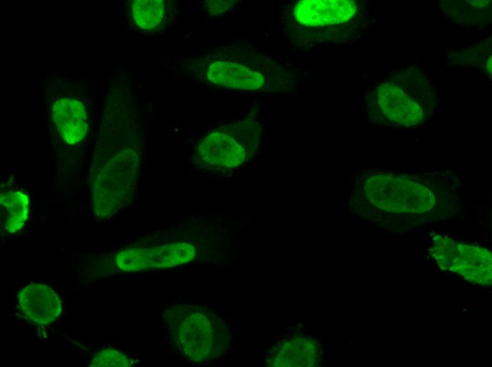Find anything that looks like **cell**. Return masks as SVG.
<instances>
[{
	"mask_svg": "<svg viewBox=\"0 0 492 367\" xmlns=\"http://www.w3.org/2000/svg\"><path fill=\"white\" fill-rule=\"evenodd\" d=\"M138 162L137 154L127 150L112 158L98 174L93 189L98 217L109 218L128 201L135 184Z\"/></svg>",
	"mask_w": 492,
	"mask_h": 367,
	"instance_id": "6da1fadb",
	"label": "cell"
},
{
	"mask_svg": "<svg viewBox=\"0 0 492 367\" xmlns=\"http://www.w3.org/2000/svg\"><path fill=\"white\" fill-rule=\"evenodd\" d=\"M364 189L377 207L393 211L423 212L434 202L433 193L428 187L404 177L372 176Z\"/></svg>",
	"mask_w": 492,
	"mask_h": 367,
	"instance_id": "7a4b0ae2",
	"label": "cell"
},
{
	"mask_svg": "<svg viewBox=\"0 0 492 367\" xmlns=\"http://www.w3.org/2000/svg\"><path fill=\"white\" fill-rule=\"evenodd\" d=\"M213 323L204 313L188 315L180 324L177 342L182 354L194 362L211 359L215 354V330Z\"/></svg>",
	"mask_w": 492,
	"mask_h": 367,
	"instance_id": "3957f363",
	"label": "cell"
},
{
	"mask_svg": "<svg viewBox=\"0 0 492 367\" xmlns=\"http://www.w3.org/2000/svg\"><path fill=\"white\" fill-rule=\"evenodd\" d=\"M20 315L32 323L44 326L54 323L62 311V300L52 288L42 282H30L16 296Z\"/></svg>",
	"mask_w": 492,
	"mask_h": 367,
	"instance_id": "277c9868",
	"label": "cell"
},
{
	"mask_svg": "<svg viewBox=\"0 0 492 367\" xmlns=\"http://www.w3.org/2000/svg\"><path fill=\"white\" fill-rule=\"evenodd\" d=\"M356 5L351 0H303L296 3V20L307 26L341 24L353 17Z\"/></svg>",
	"mask_w": 492,
	"mask_h": 367,
	"instance_id": "5b68a950",
	"label": "cell"
},
{
	"mask_svg": "<svg viewBox=\"0 0 492 367\" xmlns=\"http://www.w3.org/2000/svg\"><path fill=\"white\" fill-rule=\"evenodd\" d=\"M197 154L204 164L226 168L239 166L247 157L244 146L221 130L209 133L200 141Z\"/></svg>",
	"mask_w": 492,
	"mask_h": 367,
	"instance_id": "8992f818",
	"label": "cell"
},
{
	"mask_svg": "<svg viewBox=\"0 0 492 367\" xmlns=\"http://www.w3.org/2000/svg\"><path fill=\"white\" fill-rule=\"evenodd\" d=\"M377 100L382 113L397 124L413 126L423 118L421 106L394 83L381 85L377 90Z\"/></svg>",
	"mask_w": 492,
	"mask_h": 367,
	"instance_id": "52a82bcc",
	"label": "cell"
},
{
	"mask_svg": "<svg viewBox=\"0 0 492 367\" xmlns=\"http://www.w3.org/2000/svg\"><path fill=\"white\" fill-rule=\"evenodd\" d=\"M52 115L57 131L68 144L78 143L86 136L87 116L81 101L70 98L58 100L53 105Z\"/></svg>",
	"mask_w": 492,
	"mask_h": 367,
	"instance_id": "ba28073f",
	"label": "cell"
},
{
	"mask_svg": "<svg viewBox=\"0 0 492 367\" xmlns=\"http://www.w3.org/2000/svg\"><path fill=\"white\" fill-rule=\"evenodd\" d=\"M206 77L213 84L238 90H257L264 83L260 73L228 61H217L211 64Z\"/></svg>",
	"mask_w": 492,
	"mask_h": 367,
	"instance_id": "9c48e42d",
	"label": "cell"
},
{
	"mask_svg": "<svg viewBox=\"0 0 492 367\" xmlns=\"http://www.w3.org/2000/svg\"><path fill=\"white\" fill-rule=\"evenodd\" d=\"M0 211L1 228L8 233H16L28 219V197L19 191L1 193Z\"/></svg>",
	"mask_w": 492,
	"mask_h": 367,
	"instance_id": "30bf717a",
	"label": "cell"
},
{
	"mask_svg": "<svg viewBox=\"0 0 492 367\" xmlns=\"http://www.w3.org/2000/svg\"><path fill=\"white\" fill-rule=\"evenodd\" d=\"M195 247L187 242H177L147 248L150 270L172 267L190 262L195 256Z\"/></svg>",
	"mask_w": 492,
	"mask_h": 367,
	"instance_id": "8fae6325",
	"label": "cell"
},
{
	"mask_svg": "<svg viewBox=\"0 0 492 367\" xmlns=\"http://www.w3.org/2000/svg\"><path fill=\"white\" fill-rule=\"evenodd\" d=\"M166 7L162 0H135L131 4L134 23L145 30L159 26L165 20Z\"/></svg>",
	"mask_w": 492,
	"mask_h": 367,
	"instance_id": "7c38bea8",
	"label": "cell"
},
{
	"mask_svg": "<svg viewBox=\"0 0 492 367\" xmlns=\"http://www.w3.org/2000/svg\"><path fill=\"white\" fill-rule=\"evenodd\" d=\"M130 361L123 352L115 349H106L96 353L91 359L92 367H128Z\"/></svg>",
	"mask_w": 492,
	"mask_h": 367,
	"instance_id": "4fadbf2b",
	"label": "cell"
},
{
	"mask_svg": "<svg viewBox=\"0 0 492 367\" xmlns=\"http://www.w3.org/2000/svg\"><path fill=\"white\" fill-rule=\"evenodd\" d=\"M233 2L232 1H208L206 6L211 16H218L226 11L233 4Z\"/></svg>",
	"mask_w": 492,
	"mask_h": 367,
	"instance_id": "5bb4252c",
	"label": "cell"
}]
</instances>
